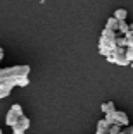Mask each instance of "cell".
Returning <instances> with one entry per match:
<instances>
[{
    "instance_id": "7a4b0ae2",
    "label": "cell",
    "mask_w": 133,
    "mask_h": 134,
    "mask_svg": "<svg viewBox=\"0 0 133 134\" xmlns=\"http://www.w3.org/2000/svg\"><path fill=\"white\" fill-rule=\"evenodd\" d=\"M116 38H117V33L116 31H109V29H102L100 33V40H98V53L104 57H107L109 53H112L116 47Z\"/></svg>"
},
{
    "instance_id": "277c9868",
    "label": "cell",
    "mask_w": 133,
    "mask_h": 134,
    "mask_svg": "<svg viewBox=\"0 0 133 134\" xmlns=\"http://www.w3.org/2000/svg\"><path fill=\"white\" fill-rule=\"evenodd\" d=\"M29 119L26 117V115H23V117L17 120L14 126H12V134H24L28 129H29Z\"/></svg>"
},
{
    "instance_id": "8fae6325",
    "label": "cell",
    "mask_w": 133,
    "mask_h": 134,
    "mask_svg": "<svg viewBox=\"0 0 133 134\" xmlns=\"http://www.w3.org/2000/svg\"><path fill=\"white\" fill-rule=\"evenodd\" d=\"M126 16H128V10H126V9H117L112 17L116 21H126Z\"/></svg>"
},
{
    "instance_id": "8992f818",
    "label": "cell",
    "mask_w": 133,
    "mask_h": 134,
    "mask_svg": "<svg viewBox=\"0 0 133 134\" xmlns=\"http://www.w3.org/2000/svg\"><path fill=\"white\" fill-rule=\"evenodd\" d=\"M114 124L116 126H125V127H128L130 126V119H128V115L125 114V112H121V110H116L114 112Z\"/></svg>"
},
{
    "instance_id": "7c38bea8",
    "label": "cell",
    "mask_w": 133,
    "mask_h": 134,
    "mask_svg": "<svg viewBox=\"0 0 133 134\" xmlns=\"http://www.w3.org/2000/svg\"><path fill=\"white\" fill-rule=\"evenodd\" d=\"M116 47L117 48H126V38H125V36L117 35V38H116Z\"/></svg>"
},
{
    "instance_id": "3957f363",
    "label": "cell",
    "mask_w": 133,
    "mask_h": 134,
    "mask_svg": "<svg viewBox=\"0 0 133 134\" xmlns=\"http://www.w3.org/2000/svg\"><path fill=\"white\" fill-rule=\"evenodd\" d=\"M23 115H24L23 107H21L19 103H14V105L9 108L7 115H5V124H7L9 127H12V126H14V124H16L21 117H23Z\"/></svg>"
},
{
    "instance_id": "2e32d148",
    "label": "cell",
    "mask_w": 133,
    "mask_h": 134,
    "mask_svg": "<svg viewBox=\"0 0 133 134\" xmlns=\"http://www.w3.org/2000/svg\"><path fill=\"white\" fill-rule=\"evenodd\" d=\"M106 59H107V62H109V64H114V57H112V53H109Z\"/></svg>"
},
{
    "instance_id": "ac0fdd59",
    "label": "cell",
    "mask_w": 133,
    "mask_h": 134,
    "mask_svg": "<svg viewBox=\"0 0 133 134\" xmlns=\"http://www.w3.org/2000/svg\"><path fill=\"white\" fill-rule=\"evenodd\" d=\"M2 59H4V48L0 47V62H2Z\"/></svg>"
},
{
    "instance_id": "6da1fadb",
    "label": "cell",
    "mask_w": 133,
    "mask_h": 134,
    "mask_svg": "<svg viewBox=\"0 0 133 134\" xmlns=\"http://www.w3.org/2000/svg\"><path fill=\"white\" fill-rule=\"evenodd\" d=\"M29 84V65H12L0 69V100L11 95L12 88Z\"/></svg>"
},
{
    "instance_id": "9a60e30c",
    "label": "cell",
    "mask_w": 133,
    "mask_h": 134,
    "mask_svg": "<svg viewBox=\"0 0 133 134\" xmlns=\"http://www.w3.org/2000/svg\"><path fill=\"white\" fill-rule=\"evenodd\" d=\"M119 132H121V127L114 124V126L109 127V132H107V134H119Z\"/></svg>"
},
{
    "instance_id": "5bb4252c",
    "label": "cell",
    "mask_w": 133,
    "mask_h": 134,
    "mask_svg": "<svg viewBox=\"0 0 133 134\" xmlns=\"http://www.w3.org/2000/svg\"><path fill=\"white\" fill-rule=\"evenodd\" d=\"M125 52H126V59H128L130 64H131V62H133V48H131V47H126Z\"/></svg>"
},
{
    "instance_id": "9c48e42d",
    "label": "cell",
    "mask_w": 133,
    "mask_h": 134,
    "mask_svg": "<svg viewBox=\"0 0 133 134\" xmlns=\"http://www.w3.org/2000/svg\"><path fill=\"white\" fill-rule=\"evenodd\" d=\"M128 31H130V24L126 21H119V24H117V35L125 36Z\"/></svg>"
},
{
    "instance_id": "44dd1931",
    "label": "cell",
    "mask_w": 133,
    "mask_h": 134,
    "mask_svg": "<svg viewBox=\"0 0 133 134\" xmlns=\"http://www.w3.org/2000/svg\"><path fill=\"white\" fill-rule=\"evenodd\" d=\"M130 65H131V69H133V62H131V64H130Z\"/></svg>"
},
{
    "instance_id": "30bf717a",
    "label": "cell",
    "mask_w": 133,
    "mask_h": 134,
    "mask_svg": "<svg viewBox=\"0 0 133 134\" xmlns=\"http://www.w3.org/2000/svg\"><path fill=\"white\" fill-rule=\"evenodd\" d=\"M117 24H119V21H116L114 17H109V19H107V23H106V29L117 33Z\"/></svg>"
},
{
    "instance_id": "4fadbf2b",
    "label": "cell",
    "mask_w": 133,
    "mask_h": 134,
    "mask_svg": "<svg viewBox=\"0 0 133 134\" xmlns=\"http://www.w3.org/2000/svg\"><path fill=\"white\" fill-rule=\"evenodd\" d=\"M125 38H126V47H131L133 48V33H126L125 35Z\"/></svg>"
},
{
    "instance_id": "52a82bcc",
    "label": "cell",
    "mask_w": 133,
    "mask_h": 134,
    "mask_svg": "<svg viewBox=\"0 0 133 134\" xmlns=\"http://www.w3.org/2000/svg\"><path fill=\"white\" fill-rule=\"evenodd\" d=\"M100 110L104 112V115L111 114V112H116V105H114V102H106L100 105Z\"/></svg>"
},
{
    "instance_id": "ba28073f",
    "label": "cell",
    "mask_w": 133,
    "mask_h": 134,
    "mask_svg": "<svg viewBox=\"0 0 133 134\" xmlns=\"http://www.w3.org/2000/svg\"><path fill=\"white\" fill-rule=\"evenodd\" d=\"M107 132H109V126H107V124L104 122V119H102V120L97 122V131H95V134H107Z\"/></svg>"
},
{
    "instance_id": "7402d4cb",
    "label": "cell",
    "mask_w": 133,
    "mask_h": 134,
    "mask_svg": "<svg viewBox=\"0 0 133 134\" xmlns=\"http://www.w3.org/2000/svg\"><path fill=\"white\" fill-rule=\"evenodd\" d=\"M119 134H126V132H123V131H121V132H119Z\"/></svg>"
},
{
    "instance_id": "ffe728a7",
    "label": "cell",
    "mask_w": 133,
    "mask_h": 134,
    "mask_svg": "<svg viewBox=\"0 0 133 134\" xmlns=\"http://www.w3.org/2000/svg\"><path fill=\"white\" fill-rule=\"evenodd\" d=\"M0 134H4V131H2V129H0Z\"/></svg>"
},
{
    "instance_id": "e0dca14e",
    "label": "cell",
    "mask_w": 133,
    "mask_h": 134,
    "mask_svg": "<svg viewBox=\"0 0 133 134\" xmlns=\"http://www.w3.org/2000/svg\"><path fill=\"white\" fill-rule=\"evenodd\" d=\"M123 132H126V134H133V127H131V126H128V127H126V131H123Z\"/></svg>"
},
{
    "instance_id": "5b68a950",
    "label": "cell",
    "mask_w": 133,
    "mask_h": 134,
    "mask_svg": "<svg viewBox=\"0 0 133 134\" xmlns=\"http://www.w3.org/2000/svg\"><path fill=\"white\" fill-rule=\"evenodd\" d=\"M112 57H114V64H117V65H121V67L130 65V60L126 59L125 48H114L112 50Z\"/></svg>"
},
{
    "instance_id": "d6986e66",
    "label": "cell",
    "mask_w": 133,
    "mask_h": 134,
    "mask_svg": "<svg viewBox=\"0 0 133 134\" xmlns=\"http://www.w3.org/2000/svg\"><path fill=\"white\" fill-rule=\"evenodd\" d=\"M130 33H133V24H130Z\"/></svg>"
}]
</instances>
